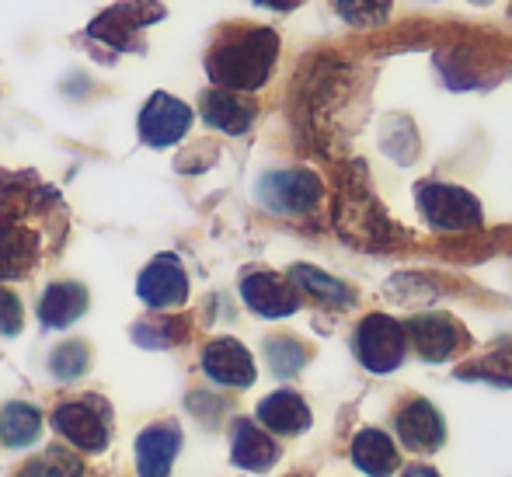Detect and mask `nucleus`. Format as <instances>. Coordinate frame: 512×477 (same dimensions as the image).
<instances>
[{
    "label": "nucleus",
    "mask_w": 512,
    "mask_h": 477,
    "mask_svg": "<svg viewBox=\"0 0 512 477\" xmlns=\"http://www.w3.org/2000/svg\"><path fill=\"white\" fill-rule=\"evenodd\" d=\"M279 60V35L265 25H223L216 28L206 53V74L213 88L248 95L272 77Z\"/></svg>",
    "instance_id": "f257e3e1"
},
{
    "label": "nucleus",
    "mask_w": 512,
    "mask_h": 477,
    "mask_svg": "<svg viewBox=\"0 0 512 477\" xmlns=\"http://www.w3.org/2000/svg\"><path fill=\"white\" fill-rule=\"evenodd\" d=\"M108 404L98 394H84L74 401H63L53 411V429L60 432L67 443H74L84 453H102L108 446Z\"/></svg>",
    "instance_id": "f03ea898"
},
{
    "label": "nucleus",
    "mask_w": 512,
    "mask_h": 477,
    "mask_svg": "<svg viewBox=\"0 0 512 477\" xmlns=\"http://www.w3.org/2000/svg\"><path fill=\"white\" fill-rule=\"evenodd\" d=\"M418 209H422L425 223L436 230H471L481 223V206L471 192L457 189V185L443 182H422L418 185Z\"/></svg>",
    "instance_id": "7ed1b4c3"
},
{
    "label": "nucleus",
    "mask_w": 512,
    "mask_h": 477,
    "mask_svg": "<svg viewBox=\"0 0 512 477\" xmlns=\"http://www.w3.org/2000/svg\"><path fill=\"white\" fill-rule=\"evenodd\" d=\"M164 18V7L157 0H122L108 7L88 25L91 39H102L112 49H140V32Z\"/></svg>",
    "instance_id": "20e7f679"
},
{
    "label": "nucleus",
    "mask_w": 512,
    "mask_h": 477,
    "mask_svg": "<svg viewBox=\"0 0 512 477\" xmlns=\"http://www.w3.org/2000/svg\"><path fill=\"white\" fill-rule=\"evenodd\" d=\"M356 352H359V363L370 373L398 370L408 352L405 328L387 314H370L356 331Z\"/></svg>",
    "instance_id": "39448f33"
},
{
    "label": "nucleus",
    "mask_w": 512,
    "mask_h": 477,
    "mask_svg": "<svg viewBox=\"0 0 512 477\" xmlns=\"http://www.w3.org/2000/svg\"><path fill=\"white\" fill-rule=\"evenodd\" d=\"M140 140L154 150L175 147L192 126V108L182 98L168 95V91H154L147 105L140 108Z\"/></svg>",
    "instance_id": "423d86ee"
},
{
    "label": "nucleus",
    "mask_w": 512,
    "mask_h": 477,
    "mask_svg": "<svg viewBox=\"0 0 512 477\" xmlns=\"http://www.w3.org/2000/svg\"><path fill=\"white\" fill-rule=\"evenodd\" d=\"M258 199L262 206H269L272 213L297 216L317 206L321 199V178L314 171L293 168V171H272L258 182Z\"/></svg>",
    "instance_id": "0eeeda50"
},
{
    "label": "nucleus",
    "mask_w": 512,
    "mask_h": 477,
    "mask_svg": "<svg viewBox=\"0 0 512 477\" xmlns=\"http://www.w3.org/2000/svg\"><path fill=\"white\" fill-rule=\"evenodd\" d=\"M136 296L150 310H171L189 300V276H185L178 255H157L136 279Z\"/></svg>",
    "instance_id": "6e6552de"
},
{
    "label": "nucleus",
    "mask_w": 512,
    "mask_h": 477,
    "mask_svg": "<svg viewBox=\"0 0 512 477\" xmlns=\"http://www.w3.org/2000/svg\"><path fill=\"white\" fill-rule=\"evenodd\" d=\"M39 255V230H32L25 220H14V216H0V283L32 276Z\"/></svg>",
    "instance_id": "1a4fd4ad"
},
{
    "label": "nucleus",
    "mask_w": 512,
    "mask_h": 477,
    "mask_svg": "<svg viewBox=\"0 0 512 477\" xmlns=\"http://www.w3.org/2000/svg\"><path fill=\"white\" fill-rule=\"evenodd\" d=\"M405 338H411V345H415L422 359L443 363V359H450L453 352L460 349L464 331H460V324L446 314H422V317H411L408 321Z\"/></svg>",
    "instance_id": "9d476101"
},
{
    "label": "nucleus",
    "mask_w": 512,
    "mask_h": 477,
    "mask_svg": "<svg viewBox=\"0 0 512 477\" xmlns=\"http://www.w3.org/2000/svg\"><path fill=\"white\" fill-rule=\"evenodd\" d=\"M241 296L258 317H290L300 307L297 289L276 272H248L241 279Z\"/></svg>",
    "instance_id": "9b49d317"
},
{
    "label": "nucleus",
    "mask_w": 512,
    "mask_h": 477,
    "mask_svg": "<svg viewBox=\"0 0 512 477\" xmlns=\"http://www.w3.org/2000/svg\"><path fill=\"white\" fill-rule=\"evenodd\" d=\"M182 429L175 422H154L136 436V474L140 477H168L175 467Z\"/></svg>",
    "instance_id": "f8f14e48"
},
{
    "label": "nucleus",
    "mask_w": 512,
    "mask_h": 477,
    "mask_svg": "<svg viewBox=\"0 0 512 477\" xmlns=\"http://www.w3.org/2000/svg\"><path fill=\"white\" fill-rule=\"evenodd\" d=\"M203 373L223 387H251L255 383V359L237 338H213L203 352Z\"/></svg>",
    "instance_id": "ddd939ff"
},
{
    "label": "nucleus",
    "mask_w": 512,
    "mask_h": 477,
    "mask_svg": "<svg viewBox=\"0 0 512 477\" xmlns=\"http://www.w3.org/2000/svg\"><path fill=\"white\" fill-rule=\"evenodd\" d=\"M199 112L213 129L227 136H241L251 129L258 115V105L248 95H237V91H223V88H209L199 95Z\"/></svg>",
    "instance_id": "4468645a"
},
{
    "label": "nucleus",
    "mask_w": 512,
    "mask_h": 477,
    "mask_svg": "<svg viewBox=\"0 0 512 477\" xmlns=\"http://www.w3.org/2000/svg\"><path fill=\"white\" fill-rule=\"evenodd\" d=\"M88 307H91L88 286L63 279V283L46 286V293H42V300H39V321L46 324V328H70Z\"/></svg>",
    "instance_id": "2eb2a0df"
},
{
    "label": "nucleus",
    "mask_w": 512,
    "mask_h": 477,
    "mask_svg": "<svg viewBox=\"0 0 512 477\" xmlns=\"http://www.w3.org/2000/svg\"><path fill=\"white\" fill-rule=\"evenodd\" d=\"M230 460L244 471H269L279 460V446L255 422H237L234 439H230Z\"/></svg>",
    "instance_id": "dca6fc26"
},
{
    "label": "nucleus",
    "mask_w": 512,
    "mask_h": 477,
    "mask_svg": "<svg viewBox=\"0 0 512 477\" xmlns=\"http://www.w3.org/2000/svg\"><path fill=\"white\" fill-rule=\"evenodd\" d=\"M258 422L265 429L279 432V436H297L310 425V408L293 390H279V394H269L258 404Z\"/></svg>",
    "instance_id": "f3484780"
},
{
    "label": "nucleus",
    "mask_w": 512,
    "mask_h": 477,
    "mask_svg": "<svg viewBox=\"0 0 512 477\" xmlns=\"http://www.w3.org/2000/svg\"><path fill=\"white\" fill-rule=\"evenodd\" d=\"M398 436L411 450H436L443 443V415L429 401H411L398 415Z\"/></svg>",
    "instance_id": "a211bd4d"
},
{
    "label": "nucleus",
    "mask_w": 512,
    "mask_h": 477,
    "mask_svg": "<svg viewBox=\"0 0 512 477\" xmlns=\"http://www.w3.org/2000/svg\"><path fill=\"white\" fill-rule=\"evenodd\" d=\"M352 460L359 464V471H366L370 477H387L398 471V450L394 443L377 429H366L356 436L352 443Z\"/></svg>",
    "instance_id": "6ab92c4d"
},
{
    "label": "nucleus",
    "mask_w": 512,
    "mask_h": 477,
    "mask_svg": "<svg viewBox=\"0 0 512 477\" xmlns=\"http://www.w3.org/2000/svg\"><path fill=\"white\" fill-rule=\"evenodd\" d=\"M42 432V415L25 401H11L0 408V443L11 450H25L39 439Z\"/></svg>",
    "instance_id": "aec40b11"
},
{
    "label": "nucleus",
    "mask_w": 512,
    "mask_h": 477,
    "mask_svg": "<svg viewBox=\"0 0 512 477\" xmlns=\"http://www.w3.org/2000/svg\"><path fill=\"white\" fill-rule=\"evenodd\" d=\"M290 283H293V289H304V293L331 303V307H345V303H352V289L345 283H338L335 276H324V272L314 269V265H293Z\"/></svg>",
    "instance_id": "412c9836"
},
{
    "label": "nucleus",
    "mask_w": 512,
    "mask_h": 477,
    "mask_svg": "<svg viewBox=\"0 0 512 477\" xmlns=\"http://www.w3.org/2000/svg\"><path fill=\"white\" fill-rule=\"evenodd\" d=\"M84 464L77 453L63 450V446H49L39 457H32L25 467L18 471V477H81Z\"/></svg>",
    "instance_id": "4be33fe9"
},
{
    "label": "nucleus",
    "mask_w": 512,
    "mask_h": 477,
    "mask_svg": "<svg viewBox=\"0 0 512 477\" xmlns=\"http://www.w3.org/2000/svg\"><path fill=\"white\" fill-rule=\"evenodd\" d=\"M185 335H189V321L185 317H150V321H140L133 328L136 342L150 345V349H157V345H178L185 342Z\"/></svg>",
    "instance_id": "5701e85b"
},
{
    "label": "nucleus",
    "mask_w": 512,
    "mask_h": 477,
    "mask_svg": "<svg viewBox=\"0 0 512 477\" xmlns=\"http://www.w3.org/2000/svg\"><path fill=\"white\" fill-rule=\"evenodd\" d=\"M88 366H91V349H88V342H81V338L56 345L53 356H49V370H53L60 380H77Z\"/></svg>",
    "instance_id": "b1692460"
},
{
    "label": "nucleus",
    "mask_w": 512,
    "mask_h": 477,
    "mask_svg": "<svg viewBox=\"0 0 512 477\" xmlns=\"http://www.w3.org/2000/svg\"><path fill=\"white\" fill-rule=\"evenodd\" d=\"M265 359H269L272 373H279V377H293V373H300V366L307 363V352L300 342H293V338H269V345H265Z\"/></svg>",
    "instance_id": "393cba45"
},
{
    "label": "nucleus",
    "mask_w": 512,
    "mask_h": 477,
    "mask_svg": "<svg viewBox=\"0 0 512 477\" xmlns=\"http://www.w3.org/2000/svg\"><path fill=\"white\" fill-rule=\"evenodd\" d=\"M335 11L349 25H380L391 11V0H335Z\"/></svg>",
    "instance_id": "a878e982"
},
{
    "label": "nucleus",
    "mask_w": 512,
    "mask_h": 477,
    "mask_svg": "<svg viewBox=\"0 0 512 477\" xmlns=\"http://www.w3.org/2000/svg\"><path fill=\"white\" fill-rule=\"evenodd\" d=\"M21 324H25V307H21L18 293L0 283V335L14 338L21 331Z\"/></svg>",
    "instance_id": "bb28decb"
},
{
    "label": "nucleus",
    "mask_w": 512,
    "mask_h": 477,
    "mask_svg": "<svg viewBox=\"0 0 512 477\" xmlns=\"http://www.w3.org/2000/svg\"><path fill=\"white\" fill-rule=\"evenodd\" d=\"M255 4H265V7H272V11H290V7H297L300 0H255Z\"/></svg>",
    "instance_id": "cd10ccee"
},
{
    "label": "nucleus",
    "mask_w": 512,
    "mask_h": 477,
    "mask_svg": "<svg viewBox=\"0 0 512 477\" xmlns=\"http://www.w3.org/2000/svg\"><path fill=\"white\" fill-rule=\"evenodd\" d=\"M405 477H439L432 467H422V464H415V467H408L405 471Z\"/></svg>",
    "instance_id": "c85d7f7f"
},
{
    "label": "nucleus",
    "mask_w": 512,
    "mask_h": 477,
    "mask_svg": "<svg viewBox=\"0 0 512 477\" xmlns=\"http://www.w3.org/2000/svg\"><path fill=\"white\" fill-rule=\"evenodd\" d=\"M478 4H485V0H478Z\"/></svg>",
    "instance_id": "c756f323"
}]
</instances>
